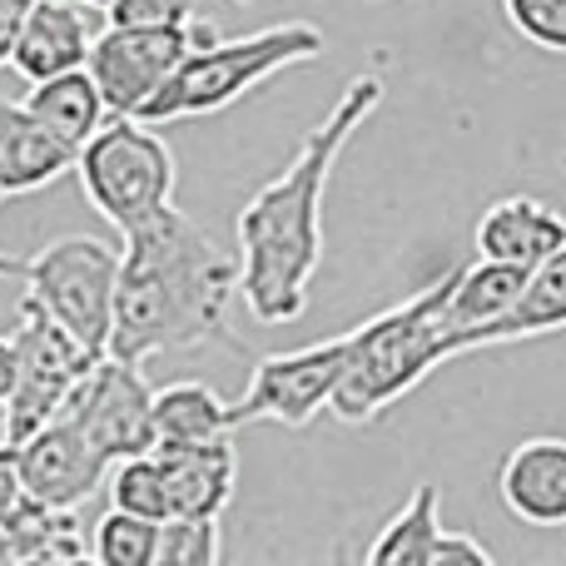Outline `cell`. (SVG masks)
<instances>
[{"label": "cell", "mask_w": 566, "mask_h": 566, "mask_svg": "<svg viewBox=\"0 0 566 566\" xmlns=\"http://www.w3.org/2000/svg\"><path fill=\"white\" fill-rule=\"evenodd\" d=\"M388 85L378 70H363L343 85L333 109L303 135L298 155L279 179H269L234 219L239 239V293L249 313L269 328L298 323L308 313V289L323 264V195L348 139L373 119Z\"/></svg>", "instance_id": "1"}, {"label": "cell", "mask_w": 566, "mask_h": 566, "mask_svg": "<svg viewBox=\"0 0 566 566\" xmlns=\"http://www.w3.org/2000/svg\"><path fill=\"white\" fill-rule=\"evenodd\" d=\"M239 289V254L219 249L185 209H159L125 234L115 283L109 353L145 368L159 353L229 343V298Z\"/></svg>", "instance_id": "2"}, {"label": "cell", "mask_w": 566, "mask_h": 566, "mask_svg": "<svg viewBox=\"0 0 566 566\" xmlns=\"http://www.w3.org/2000/svg\"><path fill=\"white\" fill-rule=\"evenodd\" d=\"M452 274L458 269H448L412 298L392 303V308L373 313L368 323L353 328L348 368H343V382L328 402V412L338 422L368 428L373 418L398 408L428 373H438L452 358V338L442 328V303H448Z\"/></svg>", "instance_id": "3"}, {"label": "cell", "mask_w": 566, "mask_h": 566, "mask_svg": "<svg viewBox=\"0 0 566 566\" xmlns=\"http://www.w3.org/2000/svg\"><path fill=\"white\" fill-rule=\"evenodd\" d=\"M323 30L308 20H283V25L254 30L239 40H205L175 65V75L139 105L135 119L145 125H175V119H199L219 115V109L239 105L249 90H259L264 80L283 75L293 65H308L323 55Z\"/></svg>", "instance_id": "4"}, {"label": "cell", "mask_w": 566, "mask_h": 566, "mask_svg": "<svg viewBox=\"0 0 566 566\" xmlns=\"http://www.w3.org/2000/svg\"><path fill=\"white\" fill-rule=\"evenodd\" d=\"M75 175L95 214L119 239L175 205L179 165L175 149L159 139V125H145L135 115H109L95 135L80 145Z\"/></svg>", "instance_id": "5"}, {"label": "cell", "mask_w": 566, "mask_h": 566, "mask_svg": "<svg viewBox=\"0 0 566 566\" xmlns=\"http://www.w3.org/2000/svg\"><path fill=\"white\" fill-rule=\"evenodd\" d=\"M25 293L80 343L85 353L105 358L109 328H115V283H119V249L95 234L50 239L35 259H20Z\"/></svg>", "instance_id": "6"}, {"label": "cell", "mask_w": 566, "mask_h": 566, "mask_svg": "<svg viewBox=\"0 0 566 566\" xmlns=\"http://www.w3.org/2000/svg\"><path fill=\"white\" fill-rule=\"evenodd\" d=\"M10 343H15V388L0 412H6V442H25L35 428L65 412L70 392L95 368V353L80 348L30 293H20L15 303Z\"/></svg>", "instance_id": "7"}, {"label": "cell", "mask_w": 566, "mask_h": 566, "mask_svg": "<svg viewBox=\"0 0 566 566\" xmlns=\"http://www.w3.org/2000/svg\"><path fill=\"white\" fill-rule=\"evenodd\" d=\"M348 348H353V328L318 338L308 348H289V353H269L254 363L249 388L239 402H229V422L249 428V422H283V428H308L323 408L333 402L348 368Z\"/></svg>", "instance_id": "8"}, {"label": "cell", "mask_w": 566, "mask_h": 566, "mask_svg": "<svg viewBox=\"0 0 566 566\" xmlns=\"http://www.w3.org/2000/svg\"><path fill=\"white\" fill-rule=\"evenodd\" d=\"M219 30L205 15L195 25H105L90 45V75L105 95L109 115H139L149 95L175 75V65Z\"/></svg>", "instance_id": "9"}, {"label": "cell", "mask_w": 566, "mask_h": 566, "mask_svg": "<svg viewBox=\"0 0 566 566\" xmlns=\"http://www.w3.org/2000/svg\"><path fill=\"white\" fill-rule=\"evenodd\" d=\"M65 412L109 462L155 452V388L145 382L139 363H125L115 353L95 358V368L70 392Z\"/></svg>", "instance_id": "10"}, {"label": "cell", "mask_w": 566, "mask_h": 566, "mask_svg": "<svg viewBox=\"0 0 566 566\" xmlns=\"http://www.w3.org/2000/svg\"><path fill=\"white\" fill-rule=\"evenodd\" d=\"M115 462L80 432V422L70 412L50 418L45 428H35L20 442V478L25 492L50 507H80L85 497H95V488L105 482V472Z\"/></svg>", "instance_id": "11"}, {"label": "cell", "mask_w": 566, "mask_h": 566, "mask_svg": "<svg viewBox=\"0 0 566 566\" xmlns=\"http://www.w3.org/2000/svg\"><path fill=\"white\" fill-rule=\"evenodd\" d=\"M169 488V517H224L239 482L234 432L214 442H169L155 448Z\"/></svg>", "instance_id": "12"}, {"label": "cell", "mask_w": 566, "mask_h": 566, "mask_svg": "<svg viewBox=\"0 0 566 566\" xmlns=\"http://www.w3.org/2000/svg\"><path fill=\"white\" fill-rule=\"evenodd\" d=\"M90 45H95V25H90L85 6H75V0H35L15 35V50H10V70L35 85V80L65 75V70H85Z\"/></svg>", "instance_id": "13"}, {"label": "cell", "mask_w": 566, "mask_h": 566, "mask_svg": "<svg viewBox=\"0 0 566 566\" xmlns=\"http://www.w3.org/2000/svg\"><path fill=\"white\" fill-rule=\"evenodd\" d=\"M80 159V145L40 125L20 99H0V195L20 199L55 185Z\"/></svg>", "instance_id": "14"}, {"label": "cell", "mask_w": 566, "mask_h": 566, "mask_svg": "<svg viewBox=\"0 0 566 566\" xmlns=\"http://www.w3.org/2000/svg\"><path fill=\"white\" fill-rule=\"evenodd\" d=\"M502 507L527 527H566V438H527L497 472Z\"/></svg>", "instance_id": "15"}, {"label": "cell", "mask_w": 566, "mask_h": 566, "mask_svg": "<svg viewBox=\"0 0 566 566\" xmlns=\"http://www.w3.org/2000/svg\"><path fill=\"white\" fill-rule=\"evenodd\" d=\"M527 274L532 269L522 264H502V259H478V264H462L452 274V289H448V303H442V328L452 338V358L472 348V333L497 323L512 303L522 298L527 289Z\"/></svg>", "instance_id": "16"}, {"label": "cell", "mask_w": 566, "mask_h": 566, "mask_svg": "<svg viewBox=\"0 0 566 566\" xmlns=\"http://www.w3.org/2000/svg\"><path fill=\"white\" fill-rule=\"evenodd\" d=\"M478 259H502V264L537 269L557 244H566V219L557 209H547L542 199L512 195L488 205V214L478 219Z\"/></svg>", "instance_id": "17"}, {"label": "cell", "mask_w": 566, "mask_h": 566, "mask_svg": "<svg viewBox=\"0 0 566 566\" xmlns=\"http://www.w3.org/2000/svg\"><path fill=\"white\" fill-rule=\"evenodd\" d=\"M90 542L75 522V507H50L25 497L0 522V566H65L85 562Z\"/></svg>", "instance_id": "18"}, {"label": "cell", "mask_w": 566, "mask_h": 566, "mask_svg": "<svg viewBox=\"0 0 566 566\" xmlns=\"http://www.w3.org/2000/svg\"><path fill=\"white\" fill-rule=\"evenodd\" d=\"M566 328V244H557L537 269L527 274L522 298L502 313L497 323L472 333V348H497V343H522V338H542V333H562Z\"/></svg>", "instance_id": "19"}, {"label": "cell", "mask_w": 566, "mask_h": 566, "mask_svg": "<svg viewBox=\"0 0 566 566\" xmlns=\"http://www.w3.org/2000/svg\"><path fill=\"white\" fill-rule=\"evenodd\" d=\"M20 105H25L40 125H50L55 135H65L70 145H85V139L109 119L105 95H99V85H95L90 70H65V75L35 80Z\"/></svg>", "instance_id": "20"}, {"label": "cell", "mask_w": 566, "mask_h": 566, "mask_svg": "<svg viewBox=\"0 0 566 566\" xmlns=\"http://www.w3.org/2000/svg\"><path fill=\"white\" fill-rule=\"evenodd\" d=\"M229 432H234L229 402L209 382L179 378L155 388V448H169V442H214V438H229Z\"/></svg>", "instance_id": "21"}, {"label": "cell", "mask_w": 566, "mask_h": 566, "mask_svg": "<svg viewBox=\"0 0 566 566\" xmlns=\"http://www.w3.org/2000/svg\"><path fill=\"white\" fill-rule=\"evenodd\" d=\"M438 532H442V492L432 482H422L378 527V537L368 547V566H428Z\"/></svg>", "instance_id": "22"}, {"label": "cell", "mask_w": 566, "mask_h": 566, "mask_svg": "<svg viewBox=\"0 0 566 566\" xmlns=\"http://www.w3.org/2000/svg\"><path fill=\"white\" fill-rule=\"evenodd\" d=\"M155 552H159V522L125 507H109L95 522V537H90V557L99 566H155Z\"/></svg>", "instance_id": "23"}, {"label": "cell", "mask_w": 566, "mask_h": 566, "mask_svg": "<svg viewBox=\"0 0 566 566\" xmlns=\"http://www.w3.org/2000/svg\"><path fill=\"white\" fill-rule=\"evenodd\" d=\"M109 507L139 512V517H149V522L169 517V488H165V468H159L155 452L115 462V472H109Z\"/></svg>", "instance_id": "24"}, {"label": "cell", "mask_w": 566, "mask_h": 566, "mask_svg": "<svg viewBox=\"0 0 566 566\" xmlns=\"http://www.w3.org/2000/svg\"><path fill=\"white\" fill-rule=\"evenodd\" d=\"M219 562V517H165L159 522L155 566H214Z\"/></svg>", "instance_id": "25"}, {"label": "cell", "mask_w": 566, "mask_h": 566, "mask_svg": "<svg viewBox=\"0 0 566 566\" xmlns=\"http://www.w3.org/2000/svg\"><path fill=\"white\" fill-rule=\"evenodd\" d=\"M502 20L527 45L566 55V0H502Z\"/></svg>", "instance_id": "26"}, {"label": "cell", "mask_w": 566, "mask_h": 566, "mask_svg": "<svg viewBox=\"0 0 566 566\" xmlns=\"http://www.w3.org/2000/svg\"><path fill=\"white\" fill-rule=\"evenodd\" d=\"M199 0H109L105 25H195Z\"/></svg>", "instance_id": "27"}, {"label": "cell", "mask_w": 566, "mask_h": 566, "mask_svg": "<svg viewBox=\"0 0 566 566\" xmlns=\"http://www.w3.org/2000/svg\"><path fill=\"white\" fill-rule=\"evenodd\" d=\"M428 566H492V552L482 547L472 532L442 527L438 542H432V552H428Z\"/></svg>", "instance_id": "28"}, {"label": "cell", "mask_w": 566, "mask_h": 566, "mask_svg": "<svg viewBox=\"0 0 566 566\" xmlns=\"http://www.w3.org/2000/svg\"><path fill=\"white\" fill-rule=\"evenodd\" d=\"M25 478H20V442H0V522L25 502Z\"/></svg>", "instance_id": "29"}, {"label": "cell", "mask_w": 566, "mask_h": 566, "mask_svg": "<svg viewBox=\"0 0 566 566\" xmlns=\"http://www.w3.org/2000/svg\"><path fill=\"white\" fill-rule=\"evenodd\" d=\"M30 6H35V0H0V70L10 65V50H15V35H20V25H25Z\"/></svg>", "instance_id": "30"}, {"label": "cell", "mask_w": 566, "mask_h": 566, "mask_svg": "<svg viewBox=\"0 0 566 566\" xmlns=\"http://www.w3.org/2000/svg\"><path fill=\"white\" fill-rule=\"evenodd\" d=\"M10 388H15V343L10 333H0V408H6Z\"/></svg>", "instance_id": "31"}, {"label": "cell", "mask_w": 566, "mask_h": 566, "mask_svg": "<svg viewBox=\"0 0 566 566\" xmlns=\"http://www.w3.org/2000/svg\"><path fill=\"white\" fill-rule=\"evenodd\" d=\"M20 274V259H6L0 254V279H15Z\"/></svg>", "instance_id": "32"}, {"label": "cell", "mask_w": 566, "mask_h": 566, "mask_svg": "<svg viewBox=\"0 0 566 566\" xmlns=\"http://www.w3.org/2000/svg\"><path fill=\"white\" fill-rule=\"evenodd\" d=\"M75 6H85V10H105L109 0H75Z\"/></svg>", "instance_id": "33"}, {"label": "cell", "mask_w": 566, "mask_h": 566, "mask_svg": "<svg viewBox=\"0 0 566 566\" xmlns=\"http://www.w3.org/2000/svg\"><path fill=\"white\" fill-rule=\"evenodd\" d=\"M0 199H6V195H0Z\"/></svg>", "instance_id": "34"}]
</instances>
